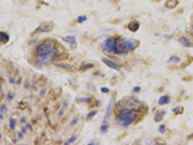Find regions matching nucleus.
<instances>
[{"mask_svg": "<svg viewBox=\"0 0 193 145\" xmlns=\"http://www.w3.org/2000/svg\"><path fill=\"white\" fill-rule=\"evenodd\" d=\"M3 110H6V105H1V112H3Z\"/></svg>", "mask_w": 193, "mask_h": 145, "instance_id": "33", "label": "nucleus"}, {"mask_svg": "<svg viewBox=\"0 0 193 145\" xmlns=\"http://www.w3.org/2000/svg\"><path fill=\"white\" fill-rule=\"evenodd\" d=\"M96 113H97V110H93V111H91L90 113H88L87 114V116H86V119L87 120H89V119H92L95 115H96Z\"/></svg>", "mask_w": 193, "mask_h": 145, "instance_id": "21", "label": "nucleus"}, {"mask_svg": "<svg viewBox=\"0 0 193 145\" xmlns=\"http://www.w3.org/2000/svg\"><path fill=\"white\" fill-rule=\"evenodd\" d=\"M34 53L38 63L45 66L52 63L53 60L58 57L59 50L54 43L45 41L35 48Z\"/></svg>", "mask_w": 193, "mask_h": 145, "instance_id": "1", "label": "nucleus"}, {"mask_svg": "<svg viewBox=\"0 0 193 145\" xmlns=\"http://www.w3.org/2000/svg\"><path fill=\"white\" fill-rule=\"evenodd\" d=\"M21 123L23 124V123H25V117H23L22 119H21Z\"/></svg>", "mask_w": 193, "mask_h": 145, "instance_id": "37", "label": "nucleus"}, {"mask_svg": "<svg viewBox=\"0 0 193 145\" xmlns=\"http://www.w3.org/2000/svg\"><path fill=\"white\" fill-rule=\"evenodd\" d=\"M170 98H169V96H162V97H160L159 98V100H158V105H167V104H169L170 103Z\"/></svg>", "mask_w": 193, "mask_h": 145, "instance_id": "15", "label": "nucleus"}, {"mask_svg": "<svg viewBox=\"0 0 193 145\" xmlns=\"http://www.w3.org/2000/svg\"><path fill=\"white\" fill-rule=\"evenodd\" d=\"M140 27V23L137 20H132L127 24V28L128 30H130L131 32H136Z\"/></svg>", "mask_w": 193, "mask_h": 145, "instance_id": "8", "label": "nucleus"}, {"mask_svg": "<svg viewBox=\"0 0 193 145\" xmlns=\"http://www.w3.org/2000/svg\"><path fill=\"white\" fill-rule=\"evenodd\" d=\"M166 127H165V125L164 124H161L160 126H159V128H158V132L161 134V135H164L165 133H166V129H165Z\"/></svg>", "mask_w": 193, "mask_h": 145, "instance_id": "22", "label": "nucleus"}, {"mask_svg": "<svg viewBox=\"0 0 193 145\" xmlns=\"http://www.w3.org/2000/svg\"><path fill=\"white\" fill-rule=\"evenodd\" d=\"M101 61H102V63H104L107 67H109V68H111V69H113V70H115V71H120V69H121V67H120L118 64H116L114 61H112V60H110V59H107V58L102 57V58H101Z\"/></svg>", "mask_w": 193, "mask_h": 145, "instance_id": "7", "label": "nucleus"}, {"mask_svg": "<svg viewBox=\"0 0 193 145\" xmlns=\"http://www.w3.org/2000/svg\"><path fill=\"white\" fill-rule=\"evenodd\" d=\"M58 113H59V114H58V115H59V116H63V115H64V108H62V109H60V111H59V112H58Z\"/></svg>", "mask_w": 193, "mask_h": 145, "instance_id": "32", "label": "nucleus"}, {"mask_svg": "<svg viewBox=\"0 0 193 145\" xmlns=\"http://www.w3.org/2000/svg\"><path fill=\"white\" fill-rule=\"evenodd\" d=\"M164 115H165V110H161V111L156 112V115H155V117H154L155 122H160V121H162Z\"/></svg>", "mask_w": 193, "mask_h": 145, "instance_id": "14", "label": "nucleus"}, {"mask_svg": "<svg viewBox=\"0 0 193 145\" xmlns=\"http://www.w3.org/2000/svg\"><path fill=\"white\" fill-rule=\"evenodd\" d=\"M10 128H11V130H15V120L14 119V118H12L11 120H10Z\"/></svg>", "mask_w": 193, "mask_h": 145, "instance_id": "24", "label": "nucleus"}, {"mask_svg": "<svg viewBox=\"0 0 193 145\" xmlns=\"http://www.w3.org/2000/svg\"><path fill=\"white\" fill-rule=\"evenodd\" d=\"M57 66L58 67H60V68H63V69H70L71 68V66L70 65H65V64H57Z\"/></svg>", "mask_w": 193, "mask_h": 145, "instance_id": "27", "label": "nucleus"}, {"mask_svg": "<svg viewBox=\"0 0 193 145\" xmlns=\"http://www.w3.org/2000/svg\"><path fill=\"white\" fill-rule=\"evenodd\" d=\"M181 62V58L178 56H171L168 60V63H180Z\"/></svg>", "mask_w": 193, "mask_h": 145, "instance_id": "18", "label": "nucleus"}, {"mask_svg": "<svg viewBox=\"0 0 193 145\" xmlns=\"http://www.w3.org/2000/svg\"><path fill=\"white\" fill-rule=\"evenodd\" d=\"M137 112L133 108H123L116 116V123L122 127L127 128L136 120Z\"/></svg>", "mask_w": 193, "mask_h": 145, "instance_id": "2", "label": "nucleus"}, {"mask_svg": "<svg viewBox=\"0 0 193 145\" xmlns=\"http://www.w3.org/2000/svg\"><path fill=\"white\" fill-rule=\"evenodd\" d=\"M179 42H180L184 47H186V48H189V47H191V44H190L189 39H188L187 37H186V36H182V37H180V38H179Z\"/></svg>", "mask_w": 193, "mask_h": 145, "instance_id": "11", "label": "nucleus"}, {"mask_svg": "<svg viewBox=\"0 0 193 145\" xmlns=\"http://www.w3.org/2000/svg\"><path fill=\"white\" fill-rule=\"evenodd\" d=\"M100 91H101L102 93H108V92H109V89H108L107 87H101V88H100Z\"/></svg>", "mask_w": 193, "mask_h": 145, "instance_id": "29", "label": "nucleus"}, {"mask_svg": "<svg viewBox=\"0 0 193 145\" xmlns=\"http://www.w3.org/2000/svg\"><path fill=\"white\" fill-rule=\"evenodd\" d=\"M112 106H113V102L110 101V103H109V105H108V106H107V109H106V114H105V116H104L103 123L107 122V119L110 117V115H111V111H112Z\"/></svg>", "mask_w": 193, "mask_h": 145, "instance_id": "13", "label": "nucleus"}, {"mask_svg": "<svg viewBox=\"0 0 193 145\" xmlns=\"http://www.w3.org/2000/svg\"><path fill=\"white\" fill-rule=\"evenodd\" d=\"M108 129H109V125L107 124V122H105V123H103V124L101 125V127H100V132H101L102 134H105V133L108 132Z\"/></svg>", "mask_w": 193, "mask_h": 145, "instance_id": "19", "label": "nucleus"}, {"mask_svg": "<svg viewBox=\"0 0 193 145\" xmlns=\"http://www.w3.org/2000/svg\"><path fill=\"white\" fill-rule=\"evenodd\" d=\"M115 40L116 37H112V38H108L106 39L103 44H102V48L105 51L107 52H113V48H114V44H115Z\"/></svg>", "mask_w": 193, "mask_h": 145, "instance_id": "5", "label": "nucleus"}, {"mask_svg": "<svg viewBox=\"0 0 193 145\" xmlns=\"http://www.w3.org/2000/svg\"><path fill=\"white\" fill-rule=\"evenodd\" d=\"M140 90H141V87H140V86H136V87H134V88H133V92H135V93L139 92Z\"/></svg>", "mask_w": 193, "mask_h": 145, "instance_id": "30", "label": "nucleus"}, {"mask_svg": "<svg viewBox=\"0 0 193 145\" xmlns=\"http://www.w3.org/2000/svg\"><path fill=\"white\" fill-rule=\"evenodd\" d=\"M76 139H77V137H76V136H73L72 137H70V138H69V140L67 141V144H71V143H74V141H75Z\"/></svg>", "mask_w": 193, "mask_h": 145, "instance_id": "25", "label": "nucleus"}, {"mask_svg": "<svg viewBox=\"0 0 193 145\" xmlns=\"http://www.w3.org/2000/svg\"><path fill=\"white\" fill-rule=\"evenodd\" d=\"M91 100H92L91 98L85 97V98H78V99H76V102L77 103H90Z\"/></svg>", "mask_w": 193, "mask_h": 145, "instance_id": "20", "label": "nucleus"}, {"mask_svg": "<svg viewBox=\"0 0 193 145\" xmlns=\"http://www.w3.org/2000/svg\"><path fill=\"white\" fill-rule=\"evenodd\" d=\"M184 107L183 106H181V105H178V106H176V107H174L173 109H172V111L174 112V114H176V115H179V114H183L184 113Z\"/></svg>", "mask_w": 193, "mask_h": 145, "instance_id": "17", "label": "nucleus"}, {"mask_svg": "<svg viewBox=\"0 0 193 145\" xmlns=\"http://www.w3.org/2000/svg\"><path fill=\"white\" fill-rule=\"evenodd\" d=\"M77 121H78V117H75V118L73 120V122H72V125H75V124L77 123Z\"/></svg>", "mask_w": 193, "mask_h": 145, "instance_id": "31", "label": "nucleus"}, {"mask_svg": "<svg viewBox=\"0 0 193 145\" xmlns=\"http://www.w3.org/2000/svg\"><path fill=\"white\" fill-rule=\"evenodd\" d=\"M125 44L128 51H133L139 46V41L134 40V39H128V40H125Z\"/></svg>", "mask_w": 193, "mask_h": 145, "instance_id": "6", "label": "nucleus"}, {"mask_svg": "<svg viewBox=\"0 0 193 145\" xmlns=\"http://www.w3.org/2000/svg\"><path fill=\"white\" fill-rule=\"evenodd\" d=\"M13 97H14V94L10 91V92H8V94H7V98H8V100H10V101H12L13 100Z\"/></svg>", "mask_w": 193, "mask_h": 145, "instance_id": "28", "label": "nucleus"}, {"mask_svg": "<svg viewBox=\"0 0 193 145\" xmlns=\"http://www.w3.org/2000/svg\"><path fill=\"white\" fill-rule=\"evenodd\" d=\"M93 67H94V64H92V63H86V64H82V65L80 66V68H79V71H81V72H84V71H86V70L92 69Z\"/></svg>", "mask_w": 193, "mask_h": 145, "instance_id": "16", "label": "nucleus"}, {"mask_svg": "<svg viewBox=\"0 0 193 145\" xmlns=\"http://www.w3.org/2000/svg\"><path fill=\"white\" fill-rule=\"evenodd\" d=\"M10 81H11V83H14V82H15V78L11 76V77H10Z\"/></svg>", "mask_w": 193, "mask_h": 145, "instance_id": "34", "label": "nucleus"}, {"mask_svg": "<svg viewBox=\"0 0 193 145\" xmlns=\"http://www.w3.org/2000/svg\"><path fill=\"white\" fill-rule=\"evenodd\" d=\"M62 40L68 44H70L72 47H75L76 46V40H75V36H66L63 37Z\"/></svg>", "mask_w": 193, "mask_h": 145, "instance_id": "9", "label": "nucleus"}, {"mask_svg": "<svg viewBox=\"0 0 193 145\" xmlns=\"http://www.w3.org/2000/svg\"><path fill=\"white\" fill-rule=\"evenodd\" d=\"M0 119H1V120H3V113H2V112L0 113Z\"/></svg>", "mask_w": 193, "mask_h": 145, "instance_id": "38", "label": "nucleus"}, {"mask_svg": "<svg viewBox=\"0 0 193 145\" xmlns=\"http://www.w3.org/2000/svg\"><path fill=\"white\" fill-rule=\"evenodd\" d=\"M22 135H23V133L20 132V133L18 134V138H22Z\"/></svg>", "mask_w": 193, "mask_h": 145, "instance_id": "35", "label": "nucleus"}, {"mask_svg": "<svg viewBox=\"0 0 193 145\" xmlns=\"http://www.w3.org/2000/svg\"><path fill=\"white\" fill-rule=\"evenodd\" d=\"M9 41H10V36H9V34L6 33V32L1 31V32H0V42H1V44H2V45H5V44H7Z\"/></svg>", "mask_w": 193, "mask_h": 145, "instance_id": "10", "label": "nucleus"}, {"mask_svg": "<svg viewBox=\"0 0 193 145\" xmlns=\"http://www.w3.org/2000/svg\"><path fill=\"white\" fill-rule=\"evenodd\" d=\"M26 105H27V104L25 102H19V104H18V107L20 109H24L26 107Z\"/></svg>", "mask_w": 193, "mask_h": 145, "instance_id": "26", "label": "nucleus"}, {"mask_svg": "<svg viewBox=\"0 0 193 145\" xmlns=\"http://www.w3.org/2000/svg\"><path fill=\"white\" fill-rule=\"evenodd\" d=\"M178 4H179V0H166L165 7L167 9H174L177 7Z\"/></svg>", "mask_w": 193, "mask_h": 145, "instance_id": "12", "label": "nucleus"}, {"mask_svg": "<svg viewBox=\"0 0 193 145\" xmlns=\"http://www.w3.org/2000/svg\"><path fill=\"white\" fill-rule=\"evenodd\" d=\"M127 52H128V49L126 47L125 40L121 39L120 37H116L114 48H113V53H115V54H126Z\"/></svg>", "mask_w": 193, "mask_h": 145, "instance_id": "3", "label": "nucleus"}, {"mask_svg": "<svg viewBox=\"0 0 193 145\" xmlns=\"http://www.w3.org/2000/svg\"><path fill=\"white\" fill-rule=\"evenodd\" d=\"M85 20H87V16H80L77 17V22H78V23H82V22H84Z\"/></svg>", "mask_w": 193, "mask_h": 145, "instance_id": "23", "label": "nucleus"}, {"mask_svg": "<svg viewBox=\"0 0 193 145\" xmlns=\"http://www.w3.org/2000/svg\"><path fill=\"white\" fill-rule=\"evenodd\" d=\"M53 22L52 21H45L41 23L33 32V34H40V33H46L53 29Z\"/></svg>", "mask_w": 193, "mask_h": 145, "instance_id": "4", "label": "nucleus"}, {"mask_svg": "<svg viewBox=\"0 0 193 145\" xmlns=\"http://www.w3.org/2000/svg\"><path fill=\"white\" fill-rule=\"evenodd\" d=\"M25 132H26V129H25V128H22V130H21V133L25 134Z\"/></svg>", "mask_w": 193, "mask_h": 145, "instance_id": "36", "label": "nucleus"}]
</instances>
